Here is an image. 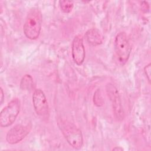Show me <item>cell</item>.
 <instances>
[{
  "label": "cell",
  "instance_id": "9",
  "mask_svg": "<svg viewBox=\"0 0 151 151\" xmlns=\"http://www.w3.org/2000/svg\"><path fill=\"white\" fill-rule=\"evenodd\" d=\"M85 38L87 42L93 46L100 45L103 40L100 32L96 28H91L87 30L85 34Z\"/></svg>",
  "mask_w": 151,
  "mask_h": 151
},
{
  "label": "cell",
  "instance_id": "12",
  "mask_svg": "<svg viewBox=\"0 0 151 151\" xmlns=\"http://www.w3.org/2000/svg\"><path fill=\"white\" fill-rule=\"evenodd\" d=\"M93 102L94 104L98 107H100L103 104V100L100 90H97L94 94Z\"/></svg>",
  "mask_w": 151,
  "mask_h": 151
},
{
  "label": "cell",
  "instance_id": "15",
  "mask_svg": "<svg viewBox=\"0 0 151 151\" xmlns=\"http://www.w3.org/2000/svg\"><path fill=\"white\" fill-rule=\"evenodd\" d=\"M122 150L123 149L121 148V147H114V149H113V150Z\"/></svg>",
  "mask_w": 151,
  "mask_h": 151
},
{
  "label": "cell",
  "instance_id": "1",
  "mask_svg": "<svg viewBox=\"0 0 151 151\" xmlns=\"http://www.w3.org/2000/svg\"><path fill=\"white\" fill-rule=\"evenodd\" d=\"M42 25V14L36 8H32L26 17L23 31L25 35L29 40L37 39L40 34Z\"/></svg>",
  "mask_w": 151,
  "mask_h": 151
},
{
  "label": "cell",
  "instance_id": "11",
  "mask_svg": "<svg viewBox=\"0 0 151 151\" xmlns=\"http://www.w3.org/2000/svg\"><path fill=\"white\" fill-rule=\"evenodd\" d=\"M59 4L61 11L65 14L70 13L74 7L73 2L71 1H60Z\"/></svg>",
  "mask_w": 151,
  "mask_h": 151
},
{
  "label": "cell",
  "instance_id": "13",
  "mask_svg": "<svg viewBox=\"0 0 151 151\" xmlns=\"http://www.w3.org/2000/svg\"><path fill=\"white\" fill-rule=\"evenodd\" d=\"M151 64L149 63L147 65H146L144 68V71L145 73V74L146 76V77L147 78L148 81H150V74H151Z\"/></svg>",
  "mask_w": 151,
  "mask_h": 151
},
{
  "label": "cell",
  "instance_id": "14",
  "mask_svg": "<svg viewBox=\"0 0 151 151\" xmlns=\"http://www.w3.org/2000/svg\"><path fill=\"white\" fill-rule=\"evenodd\" d=\"M4 99V93L3 91V89L1 88V104H2Z\"/></svg>",
  "mask_w": 151,
  "mask_h": 151
},
{
  "label": "cell",
  "instance_id": "3",
  "mask_svg": "<svg viewBox=\"0 0 151 151\" xmlns=\"http://www.w3.org/2000/svg\"><path fill=\"white\" fill-rule=\"evenodd\" d=\"M114 51L117 60L121 65H124L128 61L132 48L125 32H120L114 39Z\"/></svg>",
  "mask_w": 151,
  "mask_h": 151
},
{
  "label": "cell",
  "instance_id": "10",
  "mask_svg": "<svg viewBox=\"0 0 151 151\" xmlns=\"http://www.w3.org/2000/svg\"><path fill=\"white\" fill-rule=\"evenodd\" d=\"M33 86V78L29 74H26L22 78L20 83V88L22 90H31Z\"/></svg>",
  "mask_w": 151,
  "mask_h": 151
},
{
  "label": "cell",
  "instance_id": "2",
  "mask_svg": "<svg viewBox=\"0 0 151 151\" xmlns=\"http://www.w3.org/2000/svg\"><path fill=\"white\" fill-rule=\"evenodd\" d=\"M58 126L68 143L75 149H80L83 145V134L81 130L74 124L67 120H61Z\"/></svg>",
  "mask_w": 151,
  "mask_h": 151
},
{
  "label": "cell",
  "instance_id": "8",
  "mask_svg": "<svg viewBox=\"0 0 151 151\" xmlns=\"http://www.w3.org/2000/svg\"><path fill=\"white\" fill-rule=\"evenodd\" d=\"M71 54L74 62L78 65L83 64L85 59V48L81 35H76L71 44Z\"/></svg>",
  "mask_w": 151,
  "mask_h": 151
},
{
  "label": "cell",
  "instance_id": "4",
  "mask_svg": "<svg viewBox=\"0 0 151 151\" xmlns=\"http://www.w3.org/2000/svg\"><path fill=\"white\" fill-rule=\"evenodd\" d=\"M19 110L20 101L19 99L15 98L11 100L1 111V126L6 127L11 126L15 121Z\"/></svg>",
  "mask_w": 151,
  "mask_h": 151
},
{
  "label": "cell",
  "instance_id": "6",
  "mask_svg": "<svg viewBox=\"0 0 151 151\" xmlns=\"http://www.w3.org/2000/svg\"><path fill=\"white\" fill-rule=\"evenodd\" d=\"M32 104L35 113L41 117H46L49 113L48 102L44 91L38 88L32 94Z\"/></svg>",
  "mask_w": 151,
  "mask_h": 151
},
{
  "label": "cell",
  "instance_id": "5",
  "mask_svg": "<svg viewBox=\"0 0 151 151\" xmlns=\"http://www.w3.org/2000/svg\"><path fill=\"white\" fill-rule=\"evenodd\" d=\"M106 90L111 103L113 112L115 119L118 121L122 120L124 117V112L118 90L111 83L107 84Z\"/></svg>",
  "mask_w": 151,
  "mask_h": 151
},
{
  "label": "cell",
  "instance_id": "7",
  "mask_svg": "<svg viewBox=\"0 0 151 151\" xmlns=\"http://www.w3.org/2000/svg\"><path fill=\"white\" fill-rule=\"evenodd\" d=\"M31 126L29 124H17L11 128L6 136V142L11 145L19 143L29 133Z\"/></svg>",
  "mask_w": 151,
  "mask_h": 151
}]
</instances>
